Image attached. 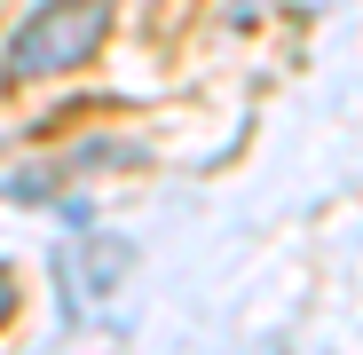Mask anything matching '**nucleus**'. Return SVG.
<instances>
[{
  "instance_id": "obj_1",
  "label": "nucleus",
  "mask_w": 363,
  "mask_h": 355,
  "mask_svg": "<svg viewBox=\"0 0 363 355\" xmlns=\"http://www.w3.org/2000/svg\"><path fill=\"white\" fill-rule=\"evenodd\" d=\"M103 40H111V0H40V9L16 24L0 72L9 79H64V72L87 64Z\"/></svg>"
},
{
  "instance_id": "obj_2",
  "label": "nucleus",
  "mask_w": 363,
  "mask_h": 355,
  "mask_svg": "<svg viewBox=\"0 0 363 355\" xmlns=\"http://www.w3.org/2000/svg\"><path fill=\"white\" fill-rule=\"evenodd\" d=\"M118 269H127V245L103 237V229H72V245H55V276H64V292H79V300L111 292Z\"/></svg>"
},
{
  "instance_id": "obj_3",
  "label": "nucleus",
  "mask_w": 363,
  "mask_h": 355,
  "mask_svg": "<svg viewBox=\"0 0 363 355\" xmlns=\"http://www.w3.org/2000/svg\"><path fill=\"white\" fill-rule=\"evenodd\" d=\"M9 292H16V284H9V269H0V316H9Z\"/></svg>"
}]
</instances>
